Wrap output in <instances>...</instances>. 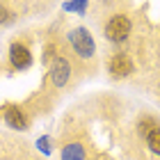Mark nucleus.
Returning <instances> with one entry per match:
<instances>
[{
    "mask_svg": "<svg viewBox=\"0 0 160 160\" xmlns=\"http://www.w3.org/2000/svg\"><path fill=\"white\" fill-rule=\"evenodd\" d=\"M69 41H71V46H73V50L80 57H92V53H94V39H92V34L87 32L85 28L71 30L69 32Z\"/></svg>",
    "mask_w": 160,
    "mask_h": 160,
    "instance_id": "obj_1",
    "label": "nucleus"
},
{
    "mask_svg": "<svg viewBox=\"0 0 160 160\" xmlns=\"http://www.w3.org/2000/svg\"><path fill=\"white\" fill-rule=\"evenodd\" d=\"M62 160H85V149L80 144H69L62 149Z\"/></svg>",
    "mask_w": 160,
    "mask_h": 160,
    "instance_id": "obj_7",
    "label": "nucleus"
},
{
    "mask_svg": "<svg viewBox=\"0 0 160 160\" xmlns=\"http://www.w3.org/2000/svg\"><path fill=\"white\" fill-rule=\"evenodd\" d=\"M9 57H12L14 69H28V67H30V62H32L30 50H28L23 43H14V46L9 48Z\"/></svg>",
    "mask_w": 160,
    "mask_h": 160,
    "instance_id": "obj_5",
    "label": "nucleus"
},
{
    "mask_svg": "<svg viewBox=\"0 0 160 160\" xmlns=\"http://www.w3.org/2000/svg\"><path fill=\"white\" fill-rule=\"evenodd\" d=\"M5 121L9 123L14 130H23V128H25V117H23V112H21L18 108H14V105H9V108L5 110Z\"/></svg>",
    "mask_w": 160,
    "mask_h": 160,
    "instance_id": "obj_6",
    "label": "nucleus"
},
{
    "mask_svg": "<svg viewBox=\"0 0 160 160\" xmlns=\"http://www.w3.org/2000/svg\"><path fill=\"white\" fill-rule=\"evenodd\" d=\"M108 69H110V73L114 78H126V76H130V71H133V62H130L126 55H114L110 60V64H108Z\"/></svg>",
    "mask_w": 160,
    "mask_h": 160,
    "instance_id": "obj_3",
    "label": "nucleus"
},
{
    "mask_svg": "<svg viewBox=\"0 0 160 160\" xmlns=\"http://www.w3.org/2000/svg\"><path fill=\"white\" fill-rule=\"evenodd\" d=\"M147 140H149V149L160 156V128H151L149 135H147Z\"/></svg>",
    "mask_w": 160,
    "mask_h": 160,
    "instance_id": "obj_8",
    "label": "nucleus"
},
{
    "mask_svg": "<svg viewBox=\"0 0 160 160\" xmlns=\"http://www.w3.org/2000/svg\"><path fill=\"white\" fill-rule=\"evenodd\" d=\"M69 73H71V67H69V62L64 60V57H57V60L53 62V69H50V78H53V85H57V87L67 85V80H69Z\"/></svg>",
    "mask_w": 160,
    "mask_h": 160,
    "instance_id": "obj_4",
    "label": "nucleus"
},
{
    "mask_svg": "<svg viewBox=\"0 0 160 160\" xmlns=\"http://www.w3.org/2000/svg\"><path fill=\"white\" fill-rule=\"evenodd\" d=\"M130 32V21L126 16H112L105 25V37L110 41H123Z\"/></svg>",
    "mask_w": 160,
    "mask_h": 160,
    "instance_id": "obj_2",
    "label": "nucleus"
}]
</instances>
